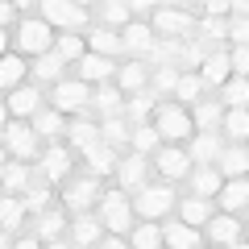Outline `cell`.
I'll return each instance as SVG.
<instances>
[{
    "mask_svg": "<svg viewBox=\"0 0 249 249\" xmlns=\"http://www.w3.org/2000/svg\"><path fill=\"white\" fill-rule=\"evenodd\" d=\"M133 199L124 196L121 187L116 191H104V199H100V224H104L112 237H129V232L137 229V220H133Z\"/></svg>",
    "mask_w": 249,
    "mask_h": 249,
    "instance_id": "cell-1",
    "label": "cell"
},
{
    "mask_svg": "<svg viewBox=\"0 0 249 249\" xmlns=\"http://www.w3.org/2000/svg\"><path fill=\"white\" fill-rule=\"evenodd\" d=\"M37 13H42L46 25H58V29H67V34H79V29L88 25V17H91L88 4H75V0H42Z\"/></svg>",
    "mask_w": 249,
    "mask_h": 249,
    "instance_id": "cell-2",
    "label": "cell"
},
{
    "mask_svg": "<svg viewBox=\"0 0 249 249\" xmlns=\"http://www.w3.org/2000/svg\"><path fill=\"white\" fill-rule=\"evenodd\" d=\"M4 150L13 154V162H42V145H37V129L29 121H9L4 124Z\"/></svg>",
    "mask_w": 249,
    "mask_h": 249,
    "instance_id": "cell-3",
    "label": "cell"
},
{
    "mask_svg": "<svg viewBox=\"0 0 249 249\" xmlns=\"http://www.w3.org/2000/svg\"><path fill=\"white\" fill-rule=\"evenodd\" d=\"M54 42L58 37L50 34L42 17H25L17 25V54H29V58H42V54H54Z\"/></svg>",
    "mask_w": 249,
    "mask_h": 249,
    "instance_id": "cell-4",
    "label": "cell"
},
{
    "mask_svg": "<svg viewBox=\"0 0 249 249\" xmlns=\"http://www.w3.org/2000/svg\"><path fill=\"white\" fill-rule=\"evenodd\" d=\"M175 204H178V196H175V187H170V183H150V187H142V191L133 196V212L145 216V220L166 216Z\"/></svg>",
    "mask_w": 249,
    "mask_h": 249,
    "instance_id": "cell-5",
    "label": "cell"
},
{
    "mask_svg": "<svg viewBox=\"0 0 249 249\" xmlns=\"http://www.w3.org/2000/svg\"><path fill=\"white\" fill-rule=\"evenodd\" d=\"M154 129L162 133V142H183V137L196 133V121H191V112H187L183 104H158Z\"/></svg>",
    "mask_w": 249,
    "mask_h": 249,
    "instance_id": "cell-6",
    "label": "cell"
},
{
    "mask_svg": "<svg viewBox=\"0 0 249 249\" xmlns=\"http://www.w3.org/2000/svg\"><path fill=\"white\" fill-rule=\"evenodd\" d=\"M116 187L124 196H137L142 187H150V158L145 154H129L116 162Z\"/></svg>",
    "mask_w": 249,
    "mask_h": 249,
    "instance_id": "cell-7",
    "label": "cell"
},
{
    "mask_svg": "<svg viewBox=\"0 0 249 249\" xmlns=\"http://www.w3.org/2000/svg\"><path fill=\"white\" fill-rule=\"evenodd\" d=\"M104 199V187H100L96 175H79L67 183V191H62V204L71 208V212H88L91 204H100Z\"/></svg>",
    "mask_w": 249,
    "mask_h": 249,
    "instance_id": "cell-8",
    "label": "cell"
},
{
    "mask_svg": "<svg viewBox=\"0 0 249 249\" xmlns=\"http://www.w3.org/2000/svg\"><path fill=\"white\" fill-rule=\"evenodd\" d=\"M199 21L191 17L187 9H175V4H158L154 9V17H150V29L154 34H170V37H178V34H191Z\"/></svg>",
    "mask_w": 249,
    "mask_h": 249,
    "instance_id": "cell-9",
    "label": "cell"
},
{
    "mask_svg": "<svg viewBox=\"0 0 249 249\" xmlns=\"http://www.w3.org/2000/svg\"><path fill=\"white\" fill-rule=\"evenodd\" d=\"M88 100H91V83L83 79H62L58 88H50V108H58V112H83Z\"/></svg>",
    "mask_w": 249,
    "mask_h": 249,
    "instance_id": "cell-10",
    "label": "cell"
},
{
    "mask_svg": "<svg viewBox=\"0 0 249 249\" xmlns=\"http://www.w3.org/2000/svg\"><path fill=\"white\" fill-rule=\"evenodd\" d=\"M154 166H158L162 178L178 183V178H191V154H187V150H175V145H166V150L154 154Z\"/></svg>",
    "mask_w": 249,
    "mask_h": 249,
    "instance_id": "cell-11",
    "label": "cell"
},
{
    "mask_svg": "<svg viewBox=\"0 0 249 249\" xmlns=\"http://www.w3.org/2000/svg\"><path fill=\"white\" fill-rule=\"evenodd\" d=\"M42 88H34V83H25V88H17V91H9V96H4V112L9 116H37L42 112Z\"/></svg>",
    "mask_w": 249,
    "mask_h": 249,
    "instance_id": "cell-12",
    "label": "cell"
},
{
    "mask_svg": "<svg viewBox=\"0 0 249 249\" xmlns=\"http://www.w3.org/2000/svg\"><path fill=\"white\" fill-rule=\"evenodd\" d=\"M116 58H104V54H88V58L75 67V79H83V83H96V88H104L108 79H116Z\"/></svg>",
    "mask_w": 249,
    "mask_h": 249,
    "instance_id": "cell-13",
    "label": "cell"
},
{
    "mask_svg": "<svg viewBox=\"0 0 249 249\" xmlns=\"http://www.w3.org/2000/svg\"><path fill=\"white\" fill-rule=\"evenodd\" d=\"M245 237V220H241V216H212V220H208V241H212V245H237V241Z\"/></svg>",
    "mask_w": 249,
    "mask_h": 249,
    "instance_id": "cell-14",
    "label": "cell"
},
{
    "mask_svg": "<svg viewBox=\"0 0 249 249\" xmlns=\"http://www.w3.org/2000/svg\"><path fill=\"white\" fill-rule=\"evenodd\" d=\"M199 79L208 83V88H224V83L232 79V58L229 50H212L204 58V67H199Z\"/></svg>",
    "mask_w": 249,
    "mask_h": 249,
    "instance_id": "cell-15",
    "label": "cell"
},
{
    "mask_svg": "<svg viewBox=\"0 0 249 249\" xmlns=\"http://www.w3.org/2000/svg\"><path fill=\"white\" fill-rule=\"evenodd\" d=\"M229 150V145L220 142V133H196V142H191V162H199V166H220V154Z\"/></svg>",
    "mask_w": 249,
    "mask_h": 249,
    "instance_id": "cell-16",
    "label": "cell"
},
{
    "mask_svg": "<svg viewBox=\"0 0 249 249\" xmlns=\"http://www.w3.org/2000/svg\"><path fill=\"white\" fill-rule=\"evenodd\" d=\"M121 37H124V50H129V54H142V58H150L154 46H158V34H154L145 21H133L129 29H121Z\"/></svg>",
    "mask_w": 249,
    "mask_h": 249,
    "instance_id": "cell-17",
    "label": "cell"
},
{
    "mask_svg": "<svg viewBox=\"0 0 249 249\" xmlns=\"http://www.w3.org/2000/svg\"><path fill=\"white\" fill-rule=\"evenodd\" d=\"M216 204H220V212H229V216H237L241 208H249V175L245 178H229V183L220 187Z\"/></svg>",
    "mask_w": 249,
    "mask_h": 249,
    "instance_id": "cell-18",
    "label": "cell"
},
{
    "mask_svg": "<svg viewBox=\"0 0 249 249\" xmlns=\"http://www.w3.org/2000/svg\"><path fill=\"white\" fill-rule=\"evenodd\" d=\"M162 237H166V249H204L199 229H191L183 220H166L162 224Z\"/></svg>",
    "mask_w": 249,
    "mask_h": 249,
    "instance_id": "cell-19",
    "label": "cell"
},
{
    "mask_svg": "<svg viewBox=\"0 0 249 249\" xmlns=\"http://www.w3.org/2000/svg\"><path fill=\"white\" fill-rule=\"evenodd\" d=\"M224 183H229V178L220 175V166H196V170H191V196H199V199L220 196Z\"/></svg>",
    "mask_w": 249,
    "mask_h": 249,
    "instance_id": "cell-20",
    "label": "cell"
},
{
    "mask_svg": "<svg viewBox=\"0 0 249 249\" xmlns=\"http://www.w3.org/2000/svg\"><path fill=\"white\" fill-rule=\"evenodd\" d=\"M42 178L46 183H62V178L71 175V150H62V145H50V150L42 154Z\"/></svg>",
    "mask_w": 249,
    "mask_h": 249,
    "instance_id": "cell-21",
    "label": "cell"
},
{
    "mask_svg": "<svg viewBox=\"0 0 249 249\" xmlns=\"http://www.w3.org/2000/svg\"><path fill=\"white\" fill-rule=\"evenodd\" d=\"M116 150L112 145H91V150H83V166H88V175H96V178H104V175H116Z\"/></svg>",
    "mask_w": 249,
    "mask_h": 249,
    "instance_id": "cell-22",
    "label": "cell"
},
{
    "mask_svg": "<svg viewBox=\"0 0 249 249\" xmlns=\"http://www.w3.org/2000/svg\"><path fill=\"white\" fill-rule=\"evenodd\" d=\"M88 50L91 54H104V58H121V54H129L124 50V37L116 34V29H91V37H88Z\"/></svg>",
    "mask_w": 249,
    "mask_h": 249,
    "instance_id": "cell-23",
    "label": "cell"
},
{
    "mask_svg": "<svg viewBox=\"0 0 249 249\" xmlns=\"http://www.w3.org/2000/svg\"><path fill=\"white\" fill-rule=\"evenodd\" d=\"M145 83H150V62L145 58H133V62H124L121 71H116V88L121 91H137L142 96Z\"/></svg>",
    "mask_w": 249,
    "mask_h": 249,
    "instance_id": "cell-24",
    "label": "cell"
},
{
    "mask_svg": "<svg viewBox=\"0 0 249 249\" xmlns=\"http://www.w3.org/2000/svg\"><path fill=\"white\" fill-rule=\"evenodd\" d=\"M191 121H196L199 133H216V129H224V104L220 100H199L196 112H191Z\"/></svg>",
    "mask_w": 249,
    "mask_h": 249,
    "instance_id": "cell-25",
    "label": "cell"
},
{
    "mask_svg": "<svg viewBox=\"0 0 249 249\" xmlns=\"http://www.w3.org/2000/svg\"><path fill=\"white\" fill-rule=\"evenodd\" d=\"M67 142H71V150H91V145H100V142H104V137H100V124L96 121H83V116H79V121H71V124H67Z\"/></svg>",
    "mask_w": 249,
    "mask_h": 249,
    "instance_id": "cell-26",
    "label": "cell"
},
{
    "mask_svg": "<svg viewBox=\"0 0 249 249\" xmlns=\"http://www.w3.org/2000/svg\"><path fill=\"white\" fill-rule=\"evenodd\" d=\"M29 75V67H25V58H21V54H4V58H0V88H4V96H9V91H17V88H25V79Z\"/></svg>",
    "mask_w": 249,
    "mask_h": 249,
    "instance_id": "cell-27",
    "label": "cell"
},
{
    "mask_svg": "<svg viewBox=\"0 0 249 249\" xmlns=\"http://www.w3.org/2000/svg\"><path fill=\"white\" fill-rule=\"evenodd\" d=\"M220 175H224V178H245V175H249V145H237V142H232L229 150L220 154Z\"/></svg>",
    "mask_w": 249,
    "mask_h": 249,
    "instance_id": "cell-28",
    "label": "cell"
},
{
    "mask_svg": "<svg viewBox=\"0 0 249 249\" xmlns=\"http://www.w3.org/2000/svg\"><path fill=\"white\" fill-rule=\"evenodd\" d=\"M34 79L58 88V83L67 79V58H62V54H42V58H34Z\"/></svg>",
    "mask_w": 249,
    "mask_h": 249,
    "instance_id": "cell-29",
    "label": "cell"
},
{
    "mask_svg": "<svg viewBox=\"0 0 249 249\" xmlns=\"http://www.w3.org/2000/svg\"><path fill=\"white\" fill-rule=\"evenodd\" d=\"M212 216H216V212H212V204H208V199H199V196H187L183 204H178V220L191 224V229H204Z\"/></svg>",
    "mask_w": 249,
    "mask_h": 249,
    "instance_id": "cell-30",
    "label": "cell"
},
{
    "mask_svg": "<svg viewBox=\"0 0 249 249\" xmlns=\"http://www.w3.org/2000/svg\"><path fill=\"white\" fill-rule=\"evenodd\" d=\"M71 241H75V245H100V241H104V224H100V216H79V220H75L71 224Z\"/></svg>",
    "mask_w": 249,
    "mask_h": 249,
    "instance_id": "cell-31",
    "label": "cell"
},
{
    "mask_svg": "<svg viewBox=\"0 0 249 249\" xmlns=\"http://www.w3.org/2000/svg\"><path fill=\"white\" fill-rule=\"evenodd\" d=\"M129 245H133V249H162V245H166L162 224L158 220H142L133 232H129Z\"/></svg>",
    "mask_w": 249,
    "mask_h": 249,
    "instance_id": "cell-32",
    "label": "cell"
},
{
    "mask_svg": "<svg viewBox=\"0 0 249 249\" xmlns=\"http://www.w3.org/2000/svg\"><path fill=\"white\" fill-rule=\"evenodd\" d=\"M158 112V100H154V91H142V96H133L129 104H124V116L142 129V124H150V116Z\"/></svg>",
    "mask_w": 249,
    "mask_h": 249,
    "instance_id": "cell-33",
    "label": "cell"
},
{
    "mask_svg": "<svg viewBox=\"0 0 249 249\" xmlns=\"http://www.w3.org/2000/svg\"><path fill=\"white\" fill-rule=\"evenodd\" d=\"M100 21H104V29H129L133 25V9L129 4H116V0H108V4H100Z\"/></svg>",
    "mask_w": 249,
    "mask_h": 249,
    "instance_id": "cell-34",
    "label": "cell"
},
{
    "mask_svg": "<svg viewBox=\"0 0 249 249\" xmlns=\"http://www.w3.org/2000/svg\"><path fill=\"white\" fill-rule=\"evenodd\" d=\"M29 124L37 129V137H62V133H67V121H62L58 108H42V112H37Z\"/></svg>",
    "mask_w": 249,
    "mask_h": 249,
    "instance_id": "cell-35",
    "label": "cell"
},
{
    "mask_svg": "<svg viewBox=\"0 0 249 249\" xmlns=\"http://www.w3.org/2000/svg\"><path fill=\"white\" fill-rule=\"evenodd\" d=\"M91 100H96V108L104 116H124V100H121V88H112V83H104V88L91 91Z\"/></svg>",
    "mask_w": 249,
    "mask_h": 249,
    "instance_id": "cell-36",
    "label": "cell"
},
{
    "mask_svg": "<svg viewBox=\"0 0 249 249\" xmlns=\"http://www.w3.org/2000/svg\"><path fill=\"white\" fill-rule=\"evenodd\" d=\"M220 104H229V108H249V79H245V75H232V79L220 88Z\"/></svg>",
    "mask_w": 249,
    "mask_h": 249,
    "instance_id": "cell-37",
    "label": "cell"
},
{
    "mask_svg": "<svg viewBox=\"0 0 249 249\" xmlns=\"http://www.w3.org/2000/svg\"><path fill=\"white\" fill-rule=\"evenodd\" d=\"M100 137H104V145H124V142H133V133H129V124H124V116H104L100 121Z\"/></svg>",
    "mask_w": 249,
    "mask_h": 249,
    "instance_id": "cell-38",
    "label": "cell"
},
{
    "mask_svg": "<svg viewBox=\"0 0 249 249\" xmlns=\"http://www.w3.org/2000/svg\"><path fill=\"white\" fill-rule=\"evenodd\" d=\"M224 133L237 145L249 142V108H229V112H224Z\"/></svg>",
    "mask_w": 249,
    "mask_h": 249,
    "instance_id": "cell-39",
    "label": "cell"
},
{
    "mask_svg": "<svg viewBox=\"0 0 249 249\" xmlns=\"http://www.w3.org/2000/svg\"><path fill=\"white\" fill-rule=\"evenodd\" d=\"M34 187V175H29L25 162H4V191H29Z\"/></svg>",
    "mask_w": 249,
    "mask_h": 249,
    "instance_id": "cell-40",
    "label": "cell"
},
{
    "mask_svg": "<svg viewBox=\"0 0 249 249\" xmlns=\"http://www.w3.org/2000/svg\"><path fill=\"white\" fill-rule=\"evenodd\" d=\"M54 54H62L67 62H83L91 50H88V42H83L79 34H62L58 42H54Z\"/></svg>",
    "mask_w": 249,
    "mask_h": 249,
    "instance_id": "cell-41",
    "label": "cell"
},
{
    "mask_svg": "<svg viewBox=\"0 0 249 249\" xmlns=\"http://www.w3.org/2000/svg\"><path fill=\"white\" fill-rule=\"evenodd\" d=\"M204 91H208V83L199 79V71H191V75H183V79H178L175 96L183 100V104H199V100H204Z\"/></svg>",
    "mask_w": 249,
    "mask_h": 249,
    "instance_id": "cell-42",
    "label": "cell"
},
{
    "mask_svg": "<svg viewBox=\"0 0 249 249\" xmlns=\"http://www.w3.org/2000/svg\"><path fill=\"white\" fill-rule=\"evenodd\" d=\"M133 154H145V158H150V154H158L162 150V133L158 129H150V124H142V129H133Z\"/></svg>",
    "mask_w": 249,
    "mask_h": 249,
    "instance_id": "cell-43",
    "label": "cell"
},
{
    "mask_svg": "<svg viewBox=\"0 0 249 249\" xmlns=\"http://www.w3.org/2000/svg\"><path fill=\"white\" fill-rule=\"evenodd\" d=\"M62 232H67V220H62V212H42L37 216V241H58Z\"/></svg>",
    "mask_w": 249,
    "mask_h": 249,
    "instance_id": "cell-44",
    "label": "cell"
},
{
    "mask_svg": "<svg viewBox=\"0 0 249 249\" xmlns=\"http://www.w3.org/2000/svg\"><path fill=\"white\" fill-rule=\"evenodd\" d=\"M25 212H29V204L25 199H13V196H4V204H0V220H4V232H13L21 220H25Z\"/></svg>",
    "mask_w": 249,
    "mask_h": 249,
    "instance_id": "cell-45",
    "label": "cell"
},
{
    "mask_svg": "<svg viewBox=\"0 0 249 249\" xmlns=\"http://www.w3.org/2000/svg\"><path fill=\"white\" fill-rule=\"evenodd\" d=\"M178 79H183V71H178V67H154V71H150L154 91H175Z\"/></svg>",
    "mask_w": 249,
    "mask_h": 249,
    "instance_id": "cell-46",
    "label": "cell"
},
{
    "mask_svg": "<svg viewBox=\"0 0 249 249\" xmlns=\"http://www.w3.org/2000/svg\"><path fill=\"white\" fill-rule=\"evenodd\" d=\"M50 199H54V191H50V183H34L29 187V196H25V204H29V212H50Z\"/></svg>",
    "mask_w": 249,
    "mask_h": 249,
    "instance_id": "cell-47",
    "label": "cell"
},
{
    "mask_svg": "<svg viewBox=\"0 0 249 249\" xmlns=\"http://www.w3.org/2000/svg\"><path fill=\"white\" fill-rule=\"evenodd\" d=\"M229 58H232V75H245L249 79V46H232Z\"/></svg>",
    "mask_w": 249,
    "mask_h": 249,
    "instance_id": "cell-48",
    "label": "cell"
},
{
    "mask_svg": "<svg viewBox=\"0 0 249 249\" xmlns=\"http://www.w3.org/2000/svg\"><path fill=\"white\" fill-rule=\"evenodd\" d=\"M229 37H232V46H249V21L245 17H232L229 21Z\"/></svg>",
    "mask_w": 249,
    "mask_h": 249,
    "instance_id": "cell-49",
    "label": "cell"
},
{
    "mask_svg": "<svg viewBox=\"0 0 249 249\" xmlns=\"http://www.w3.org/2000/svg\"><path fill=\"white\" fill-rule=\"evenodd\" d=\"M199 29H204L208 37H229V21H224V17H204Z\"/></svg>",
    "mask_w": 249,
    "mask_h": 249,
    "instance_id": "cell-50",
    "label": "cell"
},
{
    "mask_svg": "<svg viewBox=\"0 0 249 249\" xmlns=\"http://www.w3.org/2000/svg\"><path fill=\"white\" fill-rule=\"evenodd\" d=\"M204 13H208V17H224V13H232V4H229V0H208Z\"/></svg>",
    "mask_w": 249,
    "mask_h": 249,
    "instance_id": "cell-51",
    "label": "cell"
},
{
    "mask_svg": "<svg viewBox=\"0 0 249 249\" xmlns=\"http://www.w3.org/2000/svg\"><path fill=\"white\" fill-rule=\"evenodd\" d=\"M100 249H133V245L121 241V237H104V241H100Z\"/></svg>",
    "mask_w": 249,
    "mask_h": 249,
    "instance_id": "cell-52",
    "label": "cell"
},
{
    "mask_svg": "<svg viewBox=\"0 0 249 249\" xmlns=\"http://www.w3.org/2000/svg\"><path fill=\"white\" fill-rule=\"evenodd\" d=\"M9 249H42V241H37V237H21L17 245H9Z\"/></svg>",
    "mask_w": 249,
    "mask_h": 249,
    "instance_id": "cell-53",
    "label": "cell"
},
{
    "mask_svg": "<svg viewBox=\"0 0 249 249\" xmlns=\"http://www.w3.org/2000/svg\"><path fill=\"white\" fill-rule=\"evenodd\" d=\"M13 13H17V9H13L9 0H4V4H0V21H4V25H13Z\"/></svg>",
    "mask_w": 249,
    "mask_h": 249,
    "instance_id": "cell-54",
    "label": "cell"
},
{
    "mask_svg": "<svg viewBox=\"0 0 249 249\" xmlns=\"http://www.w3.org/2000/svg\"><path fill=\"white\" fill-rule=\"evenodd\" d=\"M46 249H71V245H62V241H50V245H46Z\"/></svg>",
    "mask_w": 249,
    "mask_h": 249,
    "instance_id": "cell-55",
    "label": "cell"
},
{
    "mask_svg": "<svg viewBox=\"0 0 249 249\" xmlns=\"http://www.w3.org/2000/svg\"><path fill=\"white\" fill-rule=\"evenodd\" d=\"M229 249H249V241H237V245H229Z\"/></svg>",
    "mask_w": 249,
    "mask_h": 249,
    "instance_id": "cell-56",
    "label": "cell"
},
{
    "mask_svg": "<svg viewBox=\"0 0 249 249\" xmlns=\"http://www.w3.org/2000/svg\"><path fill=\"white\" fill-rule=\"evenodd\" d=\"M245 232H249V220H245Z\"/></svg>",
    "mask_w": 249,
    "mask_h": 249,
    "instance_id": "cell-57",
    "label": "cell"
},
{
    "mask_svg": "<svg viewBox=\"0 0 249 249\" xmlns=\"http://www.w3.org/2000/svg\"><path fill=\"white\" fill-rule=\"evenodd\" d=\"M212 249H216V245H212Z\"/></svg>",
    "mask_w": 249,
    "mask_h": 249,
    "instance_id": "cell-58",
    "label": "cell"
}]
</instances>
